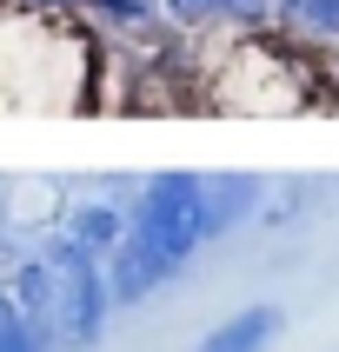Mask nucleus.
<instances>
[{"label": "nucleus", "instance_id": "6e6552de", "mask_svg": "<svg viewBox=\"0 0 339 352\" xmlns=\"http://www.w3.org/2000/svg\"><path fill=\"white\" fill-rule=\"evenodd\" d=\"M0 352H40V326L20 319V313H7L0 319Z\"/></svg>", "mask_w": 339, "mask_h": 352}, {"label": "nucleus", "instance_id": "f257e3e1", "mask_svg": "<svg viewBox=\"0 0 339 352\" xmlns=\"http://www.w3.org/2000/svg\"><path fill=\"white\" fill-rule=\"evenodd\" d=\"M206 239V186L199 173H160L146 179L133 219H127V246L107 259V286L113 299H146L153 286L193 259V246Z\"/></svg>", "mask_w": 339, "mask_h": 352}, {"label": "nucleus", "instance_id": "7ed1b4c3", "mask_svg": "<svg viewBox=\"0 0 339 352\" xmlns=\"http://www.w3.org/2000/svg\"><path fill=\"white\" fill-rule=\"evenodd\" d=\"M160 14L173 20V27H193V34H206V27L253 34V27H266L279 14V0H160Z\"/></svg>", "mask_w": 339, "mask_h": 352}, {"label": "nucleus", "instance_id": "0eeeda50", "mask_svg": "<svg viewBox=\"0 0 339 352\" xmlns=\"http://www.w3.org/2000/svg\"><path fill=\"white\" fill-rule=\"evenodd\" d=\"M279 27L313 34V40H339V0H279Z\"/></svg>", "mask_w": 339, "mask_h": 352}, {"label": "nucleus", "instance_id": "423d86ee", "mask_svg": "<svg viewBox=\"0 0 339 352\" xmlns=\"http://www.w3.org/2000/svg\"><path fill=\"white\" fill-rule=\"evenodd\" d=\"M67 239H74L87 259H113L120 246H127V219H120L113 206H87V213H74Z\"/></svg>", "mask_w": 339, "mask_h": 352}, {"label": "nucleus", "instance_id": "20e7f679", "mask_svg": "<svg viewBox=\"0 0 339 352\" xmlns=\"http://www.w3.org/2000/svg\"><path fill=\"white\" fill-rule=\"evenodd\" d=\"M273 333H279V313H273V306H246V313L219 319L213 333L199 339V352H266Z\"/></svg>", "mask_w": 339, "mask_h": 352}, {"label": "nucleus", "instance_id": "39448f33", "mask_svg": "<svg viewBox=\"0 0 339 352\" xmlns=\"http://www.w3.org/2000/svg\"><path fill=\"white\" fill-rule=\"evenodd\" d=\"M199 186H206V239L226 233V226L259 199V179L253 173H199Z\"/></svg>", "mask_w": 339, "mask_h": 352}, {"label": "nucleus", "instance_id": "f03ea898", "mask_svg": "<svg viewBox=\"0 0 339 352\" xmlns=\"http://www.w3.org/2000/svg\"><path fill=\"white\" fill-rule=\"evenodd\" d=\"M107 299H113V286L100 279V259H87L74 239H60V253H54V319H60V333L74 346H94L100 319H107Z\"/></svg>", "mask_w": 339, "mask_h": 352}]
</instances>
